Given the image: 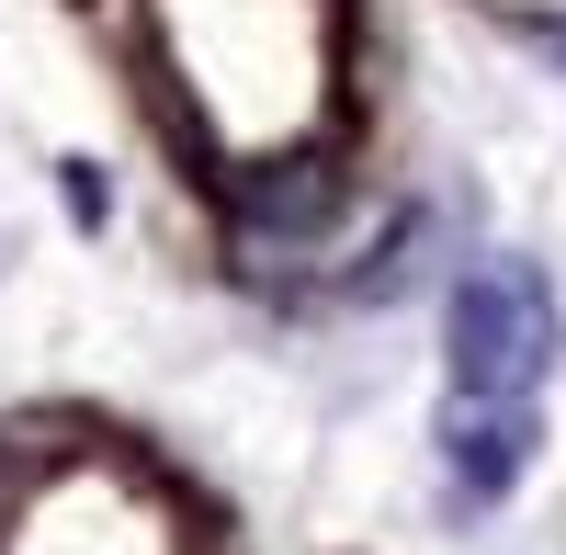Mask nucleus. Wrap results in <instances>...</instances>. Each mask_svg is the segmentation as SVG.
Segmentation results:
<instances>
[{
	"mask_svg": "<svg viewBox=\"0 0 566 555\" xmlns=\"http://www.w3.org/2000/svg\"><path fill=\"white\" fill-rule=\"evenodd\" d=\"M239 205H250V227H306V216L328 205V181H317V170H306V181H250Z\"/></svg>",
	"mask_w": 566,
	"mask_h": 555,
	"instance_id": "obj_3",
	"label": "nucleus"
},
{
	"mask_svg": "<svg viewBox=\"0 0 566 555\" xmlns=\"http://www.w3.org/2000/svg\"><path fill=\"white\" fill-rule=\"evenodd\" d=\"M555 57H566V23H555Z\"/></svg>",
	"mask_w": 566,
	"mask_h": 555,
	"instance_id": "obj_4",
	"label": "nucleus"
},
{
	"mask_svg": "<svg viewBox=\"0 0 566 555\" xmlns=\"http://www.w3.org/2000/svg\"><path fill=\"white\" fill-rule=\"evenodd\" d=\"M453 341V397H533L555 363V295L533 261H476L442 306Z\"/></svg>",
	"mask_w": 566,
	"mask_h": 555,
	"instance_id": "obj_1",
	"label": "nucleus"
},
{
	"mask_svg": "<svg viewBox=\"0 0 566 555\" xmlns=\"http://www.w3.org/2000/svg\"><path fill=\"white\" fill-rule=\"evenodd\" d=\"M442 465L464 499H499L510 477L533 465V408L522 397H453V420H442Z\"/></svg>",
	"mask_w": 566,
	"mask_h": 555,
	"instance_id": "obj_2",
	"label": "nucleus"
}]
</instances>
